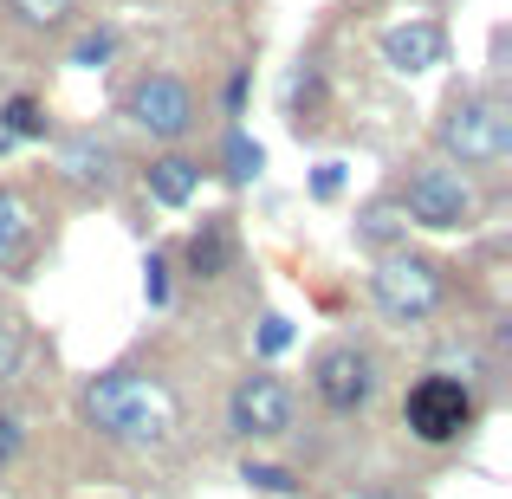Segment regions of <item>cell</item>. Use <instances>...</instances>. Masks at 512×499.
Returning a JSON list of instances; mask_svg holds the SVG:
<instances>
[{
  "label": "cell",
  "instance_id": "obj_11",
  "mask_svg": "<svg viewBox=\"0 0 512 499\" xmlns=\"http://www.w3.org/2000/svg\"><path fill=\"white\" fill-rule=\"evenodd\" d=\"M39 266V214L26 201V188L0 182V279L7 286H26Z\"/></svg>",
  "mask_w": 512,
  "mask_h": 499
},
{
  "label": "cell",
  "instance_id": "obj_1",
  "mask_svg": "<svg viewBox=\"0 0 512 499\" xmlns=\"http://www.w3.org/2000/svg\"><path fill=\"white\" fill-rule=\"evenodd\" d=\"M78 422L98 441H111V448L156 454V448H169V435H175V402H169L163 376L137 370V363H111V370L85 376V389H78Z\"/></svg>",
  "mask_w": 512,
  "mask_h": 499
},
{
  "label": "cell",
  "instance_id": "obj_16",
  "mask_svg": "<svg viewBox=\"0 0 512 499\" xmlns=\"http://www.w3.org/2000/svg\"><path fill=\"white\" fill-rule=\"evenodd\" d=\"M208 175H221L227 188H253V182L266 175V150H260V137H253L247 124H221V143H214Z\"/></svg>",
  "mask_w": 512,
  "mask_h": 499
},
{
  "label": "cell",
  "instance_id": "obj_24",
  "mask_svg": "<svg viewBox=\"0 0 512 499\" xmlns=\"http://www.w3.org/2000/svg\"><path fill=\"white\" fill-rule=\"evenodd\" d=\"M26 370V325L13 312H0V389Z\"/></svg>",
  "mask_w": 512,
  "mask_h": 499
},
{
  "label": "cell",
  "instance_id": "obj_5",
  "mask_svg": "<svg viewBox=\"0 0 512 499\" xmlns=\"http://www.w3.org/2000/svg\"><path fill=\"white\" fill-rule=\"evenodd\" d=\"M117 117H124L137 137L163 143V150H182L201 130V91H195V78L175 72V65H143L124 85V98H117Z\"/></svg>",
  "mask_w": 512,
  "mask_h": 499
},
{
  "label": "cell",
  "instance_id": "obj_8",
  "mask_svg": "<svg viewBox=\"0 0 512 499\" xmlns=\"http://www.w3.org/2000/svg\"><path fill=\"white\" fill-rule=\"evenodd\" d=\"M292 428H299V389H292L286 370L260 363V370H247L227 389V435L234 441L266 448V441H286Z\"/></svg>",
  "mask_w": 512,
  "mask_h": 499
},
{
  "label": "cell",
  "instance_id": "obj_9",
  "mask_svg": "<svg viewBox=\"0 0 512 499\" xmlns=\"http://www.w3.org/2000/svg\"><path fill=\"white\" fill-rule=\"evenodd\" d=\"M52 175H59L85 208H98V201H117V188H124L130 169H124V150H117L104 130L78 124V130H52Z\"/></svg>",
  "mask_w": 512,
  "mask_h": 499
},
{
  "label": "cell",
  "instance_id": "obj_10",
  "mask_svg": "<svg viewBox=\"0 0 512 499\" xmlns=\"http://www.w3.org/2000/svg\"><path fill=\"white\" fill-rule=\"evenodd\" d=\"M175 273L188 279V286H221L227 273H240V221L227 208L201 214L195 227H188V240L169 253Z\"/></svg>",
  "mask_w": 512,
  "mask_h": 499
},
{
  "label": "cell",
  "instance_id": "obj_20",
  "mask_svg": "<svg viewBox=\"0 0 512 499\" xmlns=\"http://www.w3.org/2000/svg\"><path fill=\"white\" fill-rule=\"evenodd\" d=\"M240 480H247L253 493H273V499H299L305 493V480L292 474V467H279V461H240Z\"/></svg>",
  "mask_w": 512,
  "mask_h": 499
},
{
  "label": "cell",
  "instance_id": "obj_23",
  "mask_svg": "<svg viewBox=\"0 0 512 499\" xmlns=\"http://www.w3.org/2000/svg\"><path fill=\"white\" fill-rule=\"evenodd\" d=\"M143 299H150V312H169V299H175V260L163 247L143 253Z\"/></svg>",
  "mask_w": 512,
  "mask_h": 499
},
{
  "label": "cell",
  "instance_id": "obj_21",
  "mask_svg": "<svg viewBox=\"0 0 512 499\" xmlns=\"http://www.w3.org/2000/svg\"><path fill=\"white\" fill-rule=\"evenodd\" d=\"M26 441H33V422H26V409L0 396V474H13V461L26 454Z\"/></svg>",
  "mask_w": 512,
  "mask_h": 499
},
{
  "label": "cell",
  "instance_id": "obj_18",
  "mask_svg": "<svg viewBox=\"0 0 512 499\" xmlns=\"http://www.w3.org/2000/svg\"><path fill=\"white\" fill-rule=\"evenodd\" d=\"M117 52H124V26L91 20V26H78V39L65 46V65H72V72H111Z\"/></svg>",
  "mask_w": 512,
  "mask_h": 499
},
{
  "label": "cell",
  "instance_id": "obj_3",
  "mask_svg": "<svg viewBox=\"0 0 512 499\" xmlns=\"http://www.w3.org/2000/svg\"><path fill=\"white\" fill-rule=\"evenodd\" d=\"M389 201H396L402 227H422V234H474L480 214H487L480 182L441 163V156H409L389 182Z\"/></svg>",
  "mask_w": 512,
  "mask_h": 499
},
{
  "label": "cell",
  "instance_id": "obj_25",
  "mask_svg": "<svg viewBox=\"0 0 512 499\" xmlns=\"http://www.w3.org/2000/svg\"><path fill=\"white\" fill-rule=\"evenodd\" d=\"M292 337H299V331H292V318H286V312H266V318H260V331H253V350L273 363L279 350H292Z\"/></svg>",
  "mask_w": 512,
  "mask_h": 499
},
{
  "label": "cell",
  "instance_id": "obj_2",
  "mask_svg": "<svg viewBox=\"0 0 512 499\" xmlns=\"http://www.w3.org/2000/svg\"><path fill=\"white\" fill-rule=\"evenodd\" d=\"M435 156L461 175H500L512 163V111L493 85H454L435 111Z\"/></svg>",
  "mask_w": 512,
  "mask_h": 499
},
{
  "label": "cell",
  "instance_id": "obj_17",
  "mask_svg": "<svg viewBox=\"0 0 512 499\" xmlns=\"http://www.w3.org/2000/svg\"><path fill=\"white\" fill-rule=\"evenodd\" d=\"M350 240H357L370 260H383V253H396V247H409V227H402V214H396V201H389V188L376 201H363L357 208V221H350Z\"/></svg>",
  "mask_w": 512,
  "mask_h": 499
},
{
  "label": "cell",
  "instance_id": "obj_7",
  "mask_svg": "<svg viewBox=\"0 0 512 499\" xmlns=\"http://www.w3.org/2000/svg\"><path fill=\"white\" fill-rule=\"evenodd\" d=\"M305 389H312V402L325 415H363L383 396V357L370 344H357V337H331L305 363Z\"/></svg>",
  "mask_w": 512,
  "mask_h": 499
},
{
  "label": "cell",
  "instance_id": "obj_4",
  "mask_svg": "<svg viewBox=\"0 0 512 499\" xmlns=\"http://www.w3.org/2000/svg\"><path fill=\"white\" fill-rule=\"evenodd\" d=\"M454 299V279L441 260H428V253H383V260H370V305L383 312V325H402V331H422L435 325L441 312H448Z\"/></svg>",
  "mask_w": 512,
  "mask_h": 499
},
{
  "label": "cell",
  "instance_id": "obj_22",
  "mask_svg": "<svg viewBox=\"0 0 512 499\" xmlns=\"http://www.w3.org/2000/svg\"><path fill=\"white\" fill-rule=\"evenodd\" d=\"M247 98H253V59H234L221 78V124H247Z\"/></svg>",
  "mask_w": 512,
  "mask_h": 499
},
{
  "label": "cell",
  "instance_id": "obj_6",
  "mask_svg": "<svg viewBox=\"0 0 512 499\" xmlns=\"http://www.w3.org/2000/svg\"><path fill=\"white\" fill-rule=\"evenodd\" d=\"M480 428V389L461 370H422L402 389V435L415 448H454Z\"/></svg>",
  "mask_w": 512,
  "mask_h": 499
},
{
  "label": "cell",
  "instance_id": "obj_15",
  "mask_svg": "<svg viewBox=\"0 0 512 499\" xmlns=\"http://www.w3.org/2000/svg\"><path fill=\"white\" fill-rule=\"evenodd\" d=\"M52 130H59V117H52V104L39 98V91H13V98H0V156L33 150V143H52Z\"/></svg>",
  "mask_w": 512,
  "mask_h": 499
},
{
  "label": "cell",
  "instance_id": "obj_12",
  "mask_svg": "<svg viewBox=\"0 0 512 499\" xmlns=\"http://www.w3.org/2000/svg\"><path fill=\"white\" fill-rule=\"evenodd\" d=\"M279 111H286L292 137H318L331 117V72L318 52H299V65L286 72V91H279Z\"/></svg>",
  "mask_w": 512,
  "mask_h": 499
},
{
  "label": "cell",
  "instance_id": "obj_19",
  "mask_svg": "<svg viewBox=\"0 0 512 499\" xmlns=\"http://www.w3.org/2000/svg\"><path fill=\"white\" fill-rule=\"evenodd\" d=\"M0 13H7L20 33H65V26L85 13V0H0Z\"/></svg>",
  "mask_w": 512,
  "mask_h": 499
},
{
  "label": "cell",
  "instance_id": "obj_14",
  "mask_svg": "<svg viewBox=\"0 0 512 499\" xmlns=\"http://www.w3.org/2000/svg\"><path fill=\"white\" fill-rule=\"evenodd\" d=\"M383 65L402 78L428 72V65H448V26L441 20H409V26H389L383 33Z\"/></svg>",
  "mask_w": 512,
  "mask_h": 499
},
{
  "label": "cell",
  "instance_id": "obj_13",
  "mask_svg": "<svg viewBox=\"0 0 512 499\" xmlns=\"http://www.w3.org/2000/svg\"><path fill=\"white\" fill-rule=\"evenodd\" d=\"M201 182H214V175H208V156H195V150H156L150 163H143V195L169 214L188 208V201L201 195Z\"/></svg>",
  "mask_w": 512,
  "mask_h": 499
},
{
  "label": "cell",
  "instance_id": "obj_26",
  "mask_svg": "<svg viewBox=\"0 0 512 499\" xmlns=\"http://www.w3.org/2000/svg\"><path fill=\"white\" fill-rule=\"evenodd\" d=\"M305 195H312V201H338L344 195V163H318L312 182H305Z\"/></svg>",
  "mask_w": 512,
  "mask_h": 499
}]
</instances>
